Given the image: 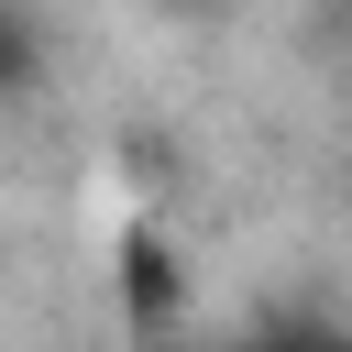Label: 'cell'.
<instances>
[{
	"label": "cell",
	"mask_w": 352,
	"mask_h": 352,
	"mask_svg": "<svg viewBox=\"0 0 352 352\" xmlns=\"http://www.w3.org/2000/svg\"><path fill=\"white\" fill-rule=\"evenodd\" d=\"M242 352H352V330H330V319H275V330H253Z\"/></svg>",
	"instance_id": "cell-2"
},
{
	"label": "cell",
	"mask_w": 352,
	"mask_h": 352,
	"mask_svg": "<svg viewBox=\"0 0 352 352\" xmlns=\"http://www.w3.org/2000/svg\"><path fill=\"white\" fill-rule=\"evenodd\" d=\"M121 308H132V330H165V319L187 308V264H176L165 231H132V242H121Z\"/></svg>",
	"instance_id": "cell-1"
},
{
	"label": "cell",
	"mask_w": 352,
	"mask_h": 352,
	"mask_svg": "<svg viewBox=\"0 0 352 352\" xmlns=\"http://www.w3.org/2000/svg\"><path fill=\"white\" fill-rule=\"evenodd\" d=\"M33 55H44V44H33V22H11V11H0V99H11V88H33Z\"/></svg>",
	"instance_id": "cell-3"
}]
</instances>
